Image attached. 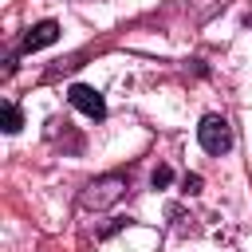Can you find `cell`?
<instances>
[{"label":"cell","instance_id":"1","mask_svg":"<svg viewBox=\"0 0 252 252\" xmlns=\"http://www.w3.org/2000/svg\"><path fill=\"white\" fill-rule=\"evenodd\" d=\"M197 142H201V150L205 154H228L232 150V126H228V118L224 114H205L201 118V126H197Z\"/></svg>","mask_w":252,"mask_h":252},{"label":"cell","instance_id":"2","mask_svg":"<svg viewBox=\"0 0 252 252\" xmlns=\"http://www.w3.org/2000/svg\"><path fill=\"white\" fill-rule=\"evenodd\" d=\"M122 193H126V177H122V173H106V177H94V181L83 189L79 201H83V209H94V213H98V209H110Z\"/></svg>","mask_w":252,"mask_h":252},{"label":"cell","instance_id":"3","mask_svg":"<svg viewBox=\"0 0 252 252\" xmlns=\"http://www.w3.org/2000/svg\"><path fill=\"white\" fill-rule=\"evenodd\" d=\"M67 102H71L75 110H83L87 118H94V122L106 118V102H102V94H98L94 87H87V83H75V87L67 91Z\"/></svg>","mask_w":252,"mask_h":252},{"label":"cell","instance_id":"4","mask_svg":"<svg viewBox=\"0 0 252 252\" xmlns=\"http://www.w3.org/2000/svg\"><path fill=\"white\" fill-rule=\"evenodd\" d=\"M59 39V24L55 20H39L35 28H28V35H24V43H20V51H39V47H51Z\"/></svg>","mask_w":252,"mask_h":252},{"label":"cell","instance_id":"5","mask_svg":"<svg viewBox=\"0 0 252 252\" xmlns=\"http://www.w3.org/2000/svg\"><path fill=\"white\" fill-rule=\"evenodd\" d=\"M0 126H4V134H16V130L24 126V114H20L16 102H4V106H0Z\"/></svg>","mask_w":252,"mask_h":252},{"label":"cell","instance_id":"6","mask_svg":"<svg viewBox=\"0 0 252 252\" xmlns=\"http://www.w3.org/2000/svg\"><path fill=\"white\" fill-rule=\"evenodd\" d=\"M169 181H173V169H169V165H158V169L150 173V185H154V189H165Z\"/></svg>","mask_w":252,"mask_h":252},{"label":"cell","instance_id":"7","mask_svg":"<svg viewBox=\"0 0 252 252\" xmlns=\"http://www.w3.org/2000/svg\"><path fill=\"white\" fill-rule=\"evenodd\" d=\"M185 193H201V173H189L185 177Z\"/></svg>","mask_w":252,"mask_h":252}]
</instances>
